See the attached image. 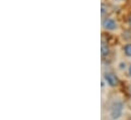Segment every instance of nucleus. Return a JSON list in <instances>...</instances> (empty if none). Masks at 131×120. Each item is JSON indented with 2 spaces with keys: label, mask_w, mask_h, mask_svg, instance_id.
Instances as JSON below:
<instances>
[{
  "label": "nucleus",
  "mask_w": 131,
  "mask_h": 120,
  "mask_svg": "<svg viewBox=\"0 0 131 120\" xmlns=\"http://www.w3.org/2000/svg\"><path fill=\"white\" fill-rule=\"evenodd\" d=\"M128 23H129V25L131 26V15L129 16V18H128Z\"/></svg>",
  "instance_id": "obj_9"
},
{
  "label": "nucleus",
  "mask_w": 131,
  "mask_h": 120,
  "mask_svg": "<svg viewBox=\"0 0 131 120\" xmlns=\"http://www.w3.org/2000/svg\"><path fill=\"white\" fill-rule=\"evenodd\" d=\"M125 68H126V65H125V63H122V64L120 65V69H121V70H123V69L125 70Z\"/></svg>",
  "instance_id": "obj_7"
},
{
  "label": "nucleus",
  "mask_w": 131,
  "mask_h": 120,
  "mask_svg": "<svg viewBox=\"0 0 131 120\" xmlns=\"http://www.w3.org/2000/svg\"><path fill=\"white\" fill-rule=\"evenodd\" d=\"M116 1H124V0H116Z\"/></svg>",
  "instance_id": "obj_10"
},
{
  "label": "nucleus",
  "mask_w": 131,
  "mask_h": 120,
  "mask_svg": "<svg viewBox=\"0 0 131 120\" xmlns=\"http://www.w3.org/2000/svg\"><path fill=\"white\" fill-rule=\"evenodd\" d=\"M105 12H106V8H105V5L103 4V5H102V16L105 15Z\"/></svg>",
  "instance_id": "obj_6"
},
{
  "label": "nucleus",
  "mask_w": 131,
  "mask_h": 120,
  "mask_svg": "<svg viewBox=\"0 0 131 120\" xmlns=\"http://www.w3.org/2000/svg\"><path fill=\"white\" fill-rule=\"evenodd\" d=\"M128 74H129V76L131 77V64L129 65V67H128Z\"/></svg>",
  "instance_id": "obj_8"
},
{
  "label": "nucleus",
  "mask_w": 131,
  "mask_h": 120,
  "mask_svg": "<svg viewBox=\"0 0 131 120\" xmlns=\"http://www.w3.org/2000/svg\"><path fill=\"white\" fill-rule=\"evenodd\" d=\"M110 53V47L107 42L105 41H102V46H101V54H102V57H106L108 56Z\"/></svg>",
  "instance_id": "obj_4"
},
{
  "label": "nucleus",
  "mask_w": 131,
  "mask_h": 120,
  "mask_svg": "<svg viewBox=\"0 0 131 120\" xmlns=\"http://www.w3.org/2000/svg\"><path fill=\"white\" fill-rule=\"evenodd\" d=\"M123 53L126 57L131 58V42L126 43L124 47H123Z\"/></svg>",
  "instance_id": "obj_5"
},
{
  "label": "nucleus",
  "mask_w": 131,
  "mask_h": 120,
  "mask_svg": "<svg viewBox=\"0 0 131 120\" xmlns=\"http://www.w3.org/2000/svg\"><path fill=\"white\" fill-rule=\"evenodd\" d=\"M102 25L104 29L108 30V31H115L118 29V22L112 17L105 18L102 22Z\"/></svg>",
  "instance_id": "obj_2"
},
{
  "label": "nucleus",
  "mask_w": 131,
  "mask_h": 120,
  "mask_svg": "<svg viewBox=\"0 0 131 120\" xmlns=\"http://www.w3.org/2000/svg\"><path fill=\"white\" fill-rule=\"evenodd\" d=\"M104 81L111 87H116L118 84H119V79L118 77L114 74V73H111V72H108L104 75Z\"/></svg>",
  "instance_id": "obj_3"
},
{
  "label": "nucleus",
  "mask_w": 131,
  "mask_h": 120,
  "mask_svg": "<svg viewBox=\"0 0 131 120\" xmlns=\"http://www.w3.org/2000/svg\"><path fill=\"white\" fill-rule=\"evenodd\" d=\"M123 108H124V105L122 102L120 101H116L112 104L111 106V110H110V114H111V117L113 119H118L122 113H123Z\"/></svg>",
  "instance_id": "obj_1"
}]
</instances>
